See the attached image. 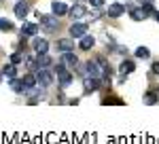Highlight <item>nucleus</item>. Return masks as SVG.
<instances>
[{
  "label": "nucleus",
  "mask_w": 159,
  "mask_h": 144,
  "mask_svg": "<svg viewBox=\"0 0 159 144\" xmlns=\"http://www.w3.org/2000/svg\"><path fill=\"white\" fill-rule=\"evenodd\" d=\"M36 81L40 83V87H51L53 76H51L49 70H45V68H36Z\"/></svg>",
  "instance_id": "obj_1"
},
{
  "label": "nucleus",
  "mask_w": 159,
  "mask_h": 144,
  "mask_svg": "<svg viewBox=\"0 0 159 144\" xmlns=\"http://www.w3.org/2000/svg\"><path fill=\"white\" fill-rule=\"evenodd\" d=\"M83 87H85V93H93V91H98V89H100L98 76H85V81H83Z\"/></svg>",
  "instance_id": "obj_2"
},
{
  "label": "nucleus",
  "mask_w": 159,
  "mask_h": 144,
  "mask_svg": "<svg viewBox=\"0 0 159 144\" xmlns=\"http://www.w3.org/2000/svg\"><path fill=\"white\" fill-rule=\"evenodd\" d=\"M40 24L45 25V30L53 32L57 28V15H40Z\"/></svg>",
  "instance_id": "obj_3"
},
{
  "label": "nucleus",
  "mask_w": 159,
  "mask_h": 144,
  "mask_svg": "<svg viewBox=\"0 0 159 144\" xmlns=\"http://www.w3.org/2000/svg\"><path fill=\"white\" fill-rule=\"evenodd\" d=\"M87 34V24H72L70 25V36L72 38H83V36Z\"/></svg>",
  "instance_id": "obj_4"
},
{
  "label": "nucleus",
  "mask_w": 159,
  "mask_h": 144,
  "mask_svg": "<svg viewBox=\"0 0 159 144\" xmlns=\"http://www.w3.org/2000/svg\"><path fill=\"white\" fill-rule=\"evenodd\" d=\"M28 11H30V9H28V2H24V0H19V2L15 4V17H17V19H24L25 15H28Z\"/></svg>",
  "instance_id": "obj_5"
},
{
  "label": "nucleus",
  "mask_w": 159,
  "mask_h": 144,
  "mask_svg": "<svg viewBox=\"0 0 159 144\" xmlns=\"http://www.w3.org/2000/svg\"><path fill=\"white\" fill-rule=\"evenodd\" d=\"M57 49L61 53L64 51H74V38H61V40H57Z\"/></svg>",
  "instance_id": "obj_6"
},
{
  "label": "nucleus",
  "mask_w": 159,
  "mask_h": 144,
  "mask_svg": "<svg viewBox=\"0 0 159 144\" xmlns=\"http://www.w3.org/2000/svg\"><path fill=\"white\" fill-rule=\"evenodd\" d=\"M85 68H87V76H98L100 70H102V66L98 64V60H96V61H87Z\"/></svg>",
  "instance_id": "obj_7"
},
{
  "label": "nucleus",
  "mask_w": 159,
  "mask_h": 144,
  "mask_svg": "<svg viewBox=\"0 0 159 144\" xmlns=\"http://www.w3.org/2000/svg\"><path fill=\"white\" fill-rule=\"evenodd\" d=\"M68 13H70V17H72V19H81V17H85L87 9L83 7V4H74V7H72Z\"/></svg>",
  "instance_id": "obj_8"
},
{
  "label": "nucleus",
  "mask_w": 159,
  "mask_h": 144,
  "mask_svg": "<svg viewBox=\"0 0 159 144\" xmlns=\"http://www.w3.org/2000/svg\"><path fill=\"white\" fill-rule=\"evenodd\" d=\"M34 51L36 53H47L49 51V43L45 38H34Z\"/></svg>",
  "instance_id": "obj_9"
},
{
  "label": "nucleus",
  "mask_w": 159,
  "mask_h": 144,
  "mask_svg": "<svg viewBox=\"0 0 159 144\" xmlns=\"http://www.w3.org/2000/svg\"><path fill=\"white\" fill-rule=\"evenodd\" d=\"M57 79H60V85H61V87H68V85L72 83V74L66 70V68H64L61 72H57Z\"/></svg>",
  "instance_id": "obj_10"
},
{
  "label": "nucleus",
  "mask_w": 159,
  "mask_h": 144,
  "mask_svg": "<svg viewBox=\"0 0 159 144\" xmlns=\"http://www.w3.org/2000/svg\"><path fill=\"white\" fill-rule=\"evenodd\" d=\"M93 45H96V38H93V36H87V34L83 36V38H81V43H79V47L83 49V51H89Z\"/></svg>",
  "instance_id": "obj_11"
},
{
  "label": "nucleus",
  "mask_w": 159,
  "mask_h": 144,
  "mask_svg": "<svg viewBox=\"0 0 159 144\" xmlns=\"http://www.w3.org/2000/svg\"><path fill=\"white\" fill-rule=\"evenodd\" d=\"M21 34L24 36H36L38 34V25L36 24H24L21 25Z\"/></svg>",
  "instance_id": "obj_12"
},
{
  "label": "nucleus",
  "mask_w": 159,
  "mask_h": 144,
  "mask_svg": "<svg viewBox=\"0 0 159 144\" xmlns=\"http://www.w3.org/2000/svg\"><path fill=\"white\" fill-rule=\"evenodd\" d=\"M47 66H51V57L47 53H38L36 55V68H47Z\"/></svg>",
  "instance_id": "obj_13"
},
{
  "label": "nucleus",
  "mask_w": 159,
  "mask_h": 144,
  "mask_svg": "<svg viewBox=\"0 0 159 144\" xmlns=\"http://www.w3.org/2000/svg\"><path fill=\"white\" fill-rule=\"evenodd\" d=\"M134 70H136V64L132 60H125L121 66H119V72H121V74H132Z\"/></svg>",
  "instance_id": "obj_14"
},
{
  "label": "nucleus",
  "mask_w": 159,
  "mask_h": 144,
  "mask_svg": "<svg viewBox=\"0 0 159 144\" xmlns=\"http://www.w3.org/2000/svg\"><path fill=\"white\" fill-rule=\"evenodd\" d=\"M51 11H53V15L60 17V15H66V13H68V7H66L64 2H53V4H51Z\"/></svg>",
  "instance_id": "obj_15"
},
{
  "label": "nucleus",
  "mask_w": 159,
  "mask_h": 144,
  "mask_svg": "<svg viewBox=\"0 0 159 144\" xmlns=\"http://www.w3.org/2000/svg\"><path fill=\"white\" fill-rule=\"evenodd\" d=\"M21 83H24V89L30 91V89H32V87H36V83H38V81H36V74H25Z\"/></svg>",
  "instance_id": "obj_16"
},
{
  "label": "nucleus",
  "mask_w": 159,
  "mask_h": 144,
  "mask_svg": "<svg viewBox=\"0 0 159 144\" xmlns=\"http://www.w3.org/2000/svg\"><path fill=\"white\" fill-rule=\"evenodd\" d=\"M148 13L144 11V9H129V17L132 19H136V21H142V19H147Z\"/></svg>",
  "instance_id": "obj_17"
},
{
  "label": "nucleus",
  "mask_w": 159,
  "mask_h": 144,
  "mask_svg": "<svg viewBox=\"0 0 159 144\" xmlns=\"http://www.w3.org/2000/svg\"><path fill=\"white\" fill-rule=\"evenodd\" d=\"M123 11H125L123 4H110L108 7V15L110 17H119V15H123Z\"/></svg>",
  "instance_id": "obj_18"
},
{
  "label": "nucleus",
  "mask_w": 159,
  "mask_h": 144,
  "mask_svg": "<svg viewBox=\"0 0 159 144\" xmlns=\"http://www.w3.org/2000/svg\"><path fill=\"white\" fill-rule=\"evenodd\" d=\"M64 61L70 64V66H76V64H79V57L74 55L72 51H64Z\"/></svg>",
  "instance_id": "obj_19"
},
{
  "label": "nucleus",
  "mask_w": 159,
  "mask_h": 144,
  "mask_svg": "<svg viewBox=\"0 0 159 144\" xmlns=\"http://www.w3.org/2000/svg\"><path fill=\"white\" fill-rule=\"evenodd\" d=\"M2 74H4L7 79H15V64H9V66H4V68H2Z\"/></svg>",
  "instance_id": "obj_20"
},
{
  "label": "nucleus",
  "mask_w": 159,
  "mask_h": 144,
  "mask_svg": "<svg viewBox=\"0 0 159 144\" xmlns=\"http://www.w3.org/2000/svg\"><path fill=\"white\" fill-rule=\"evenodd\" d=\"M134 55H136V57H140V60H147L148 55H151V51H148L147 47H138V49H136V53H134Z\"/></svg>",
  "instance_id": "obj_21"
},
{
  "label": "nucleus",
  "mask_w": 159,
  "mask_h": 144,
  "mask_svg": "<svg viewBox=\"0 0 159 144\" xmlns=\"http://www.w3.org/2000/svg\"><path fill=\"white\" fill-rule=\"evenodd\" d=\"M11 87H13V91H17V93H21V91H24V83H21V81H17V79H13V81H11Z\"/></svg>",
  "instance_id": "obj_22"
},
{
  "label": "nucleus",
  "mask_w": 159,
  "mask_h": 144,
  "mask_svg": "<svg viewBox=\"0 0 159 144\" xmlns=\"http://www.w3.org/2000/svg\"><path fill=\"white\" fill-rule=\"evenodd\" d=\"M25 60V53H13L11 55V64H21Z\"/></svg>",
  "instance_id": "obj_23"
},
{
  "label": "nucleus",
  "mask_w": 159,
  "mask_h": 144,
  "mask_svg": "<svg viewBox=\"0 0 159 144\" xmlns=\"http://www.w3.org/2000/svg\"><path fill=\"white\" fill-rule=\"evenodd\" d=\"M0 30L2 32H9V30H13V24L9 19H0Z\"/></svg>",
  "instance_id": "obj_24"
},
{
  "label": "nucleus",
  "mask_w": 159,
  "mask_h": 144,
  "mask_svg": "<svg viewBox=\"0 0 159 144\" xmlns=\"http://www.w3.org/2000/svg\"><path fill=\"white\" fill-rule=\"evenodd\" d=\"M144 102H147V104H157V96H155V93H147Z\"/></svg>",
  "instance_id": "obj_25"
},
{
  "label": "nucleus",
  "mask_w": 159,
  "mask_h": 144,
  "mask_svg": "<svg viewBox=\"0 0 159 144\" xmlns=\"http://www.w3.org/2000/svg\"><path fill=\"white\" fill-rule=\"evenodd\" d=\"M115 53H119V55H125V53H127V47H121V45H115Z\"/></svg>",
  "instance_id": "obj_26"
},
{
  "label": "nucleus",
  "mask_w": 159,
  "mask_h": 144,
  "mask_svg": "<svg viewBox=\"0 0 159 144\" xmlns=\"http://www.w3.org/2000/svg\"><path fill=\"white\" fill-rule=\"evenodd\" d=\"M89 2H91V7H96V9H98V7H102V4H104V0H89Z\"/></svg>",
  "instance_id": "obj_27"
},
{
  "label": "nucleus",
  "mask_w": 159,
  "mask_h": 144,
  "mask_svg": "<svg viewBox=\"0 0 159 144\" xmlns=\"http://www.w3.org/2000/svg\"><path fill=\"white\" fill-rule=\"evenodd\" d=\"M153 72H155V74H159V61H155V64H153Z\"/></svg>",
  "instance_id": "obj_28"
},
{
  "label": "nucleus",
  "mask_w": 159,
  "mask_h": 144,
  "mask_svg": "<svg viewBox=\"0 0 159 144\" xmlns=\"http://www.w3.org/2000/svg\"><path fill=\"white\" fill-rule=\"evenodd\" d=\"M140 2H142V4H151L153 0H140Z\"/></svg>",
  "instance_id": "obj_29"
},
{
  "label": "nucleus",
  "mask_w": 159,
  "mask_h": 144,
  "mask_svg": "<svg viewBox=\"0 0 159 144\" xmlns=\"http://www.w3.org/2000/svg\"><path fill=\"white\" fill-rule=\"evenodd\" d=\"M155 19H157V21H159V11H157V13H155Z\"/></svg>",
  "instance_id": "obj_30"
}]
</instances>
